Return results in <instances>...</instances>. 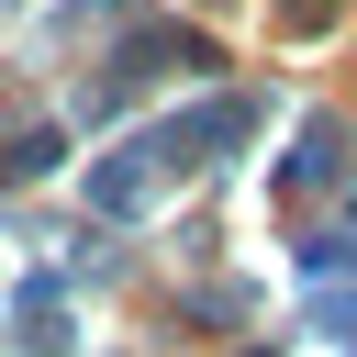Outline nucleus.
I'll list each match as a JSON object with an SVG mask.
<instances>
[{
	"label": "nucleus",
	"mask_w": 357,
	"mask_h": 357,
	"mask_svg": "<svg viewBox=\"0 0 357 357\" xmlns=\"http://www.w3.org/2000/svg\"><path fill=\"white\" fill-rule=\"evenodd\" d=\"M45 156H56V145H45V134H22V145H0V178H33Z\"/></svg>",
	"instance_id": "1"
}]
</instances>
